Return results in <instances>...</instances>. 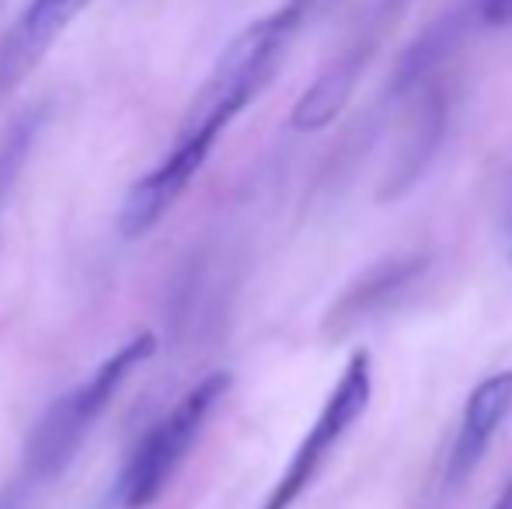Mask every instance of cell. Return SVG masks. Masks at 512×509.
<instances>
[{
	"mask_svg": "<svg viewBox=\"0 0 512 509\" xmlns=\"http://www.w3.org/2000/svg\"><path fill=\"white\" fill-rule=\"evenodd\" d=\"M471 18H478L481 25H509L512 0H471Z\"/></svg>",
	"mask_w": 512,
	"mask_h": 509,
	"instance_id": "obj_8",
	"label": "cell"
},
{
	"mask_svg": "<svg viewBox=\"0 0 512 509\" xmlns=\"http://www.w3.org/2000/svg\"><path fill=\"white\" fill-rule=\"evenodd\" d=\"M370 394H373V370H370V356L356 353L345 363L338 384L331 387L328 401L321 405L317 419L310 422L307 436L300 440V447L293 450L290 464L279 475L276 489L269 492L262 509H293L300 503V496L314 485L317 471L328 464V457L335 454V447L345 440L352 426L366 415L370 408Z\"/></svg>",
	"mask_w": 512,
	"mask_h": 509,
	"instance_id": "obj_4",
	"label": "cell"
},
{
	"mask_svg": "<svg viewBox=\"0 0 512 509\" xmlns=\"http://www.w3.org/2000/svg\"><path fill=\"white\" fill-rule=\"evenodd\" d=\"M227 391H230V374H209L206 381H199L192 387L161 422L150 426V433L136 443L126 468H122V478H119L122 506L147 509L164 489H168L171 475L182 468L192 443L203 433L206 419L213 415V408L220 405Z\"/></svg>",
	"mask_w": 512,
	"mask_h": 509,
	"instance_id": "obj_3",
	"label": "cell"
},
{
	"mask_svg": "<svg viewBox=\"0 0 512 509\" xmlns=\"http://www.w3.org/2000/svg\"><path fill=\"white\" fill-rule=\"evenodd\" d=\"M509 258H512V245H509Z\"/></svg>",
	"mask_w": 512,
	"mask_h": 509,
	"instance_id": "obj_11",
	"label": "cell"
},
{
	"mask_svg": "<svg viewBox=\"0 0 512 509\" xmlns=\"http://www.w3.org/2000/svg\"><path fill=\"white\" fill-rule=\"evenodd\" d=\"M324 4L328 0H286L276 11L251 21L223 49L216 67L209 70V77L203 81V88L192 98L164 161L129 189L119 213V227L126 238L147 234L178 203V196L189 189L192 178L199 175V168L209 161L223 129L269 88V81L283 67L290 46L297 42V35L304 32L307 21Z\"/></svg>",
	"mask_w": 512,
	"mask_h": 509,
	"instance_id": "obj_1",
	"label": "cell"
},
{
	"mask_svg": "<svg viewBox=\"0 0 512 509\" xmlns=\"http://www.w3.org/2000/svg\"><path fill=\"white\" fill-rule=\"evenodd\" d=\"M492 509H512V471H509L506 485H502V492H499V499H495Z\"/></svg>",
	"mask_w": 512,
	"mask_h": 509,
	"instance_id": "obj_10",
	"label": "cell"
},
{
	"mask_svg": "<svg viewBox=\"0 0 512 509\" xmlns=\"http://www.w3.org/2000/svg\"><path fill=\"white\" fill-rule=\"evenodd\" d=\"M405 4H408V0H380V11H377V21H373V25H370V28H363V35H366V39H373V42H377L380 28H384V25H380V21H391V18H394V14H398V11H401V7H405Z\"/></svg>",
	"mask_w": 512,
	"mask_h": 509,
	"instance_id": "obj_9",
	"label": "cell"
},
{
	"mask_svg": "<svg viewBox=\"0 0 512 509\" xmlns=\"http://www.w3.org/2000/svg\"><path fill=\"white\" fill-rule=\"evenodd\" d=\"M429 262H432L429 255H415V252L377 262L370 272H363V276L338 297V304L331 307L328 318H324V332H328L331 339H342L352 328L387 314L411 286L425 276Z\"/></svg>",
	"mask_w": 512,
	"mask_h": 509,
	"instance_id": "obj_7",
	"label": "cell"
},
{
	"mask_svg": "<svg viewBox=\"0 0 512 509\" xmlns=\"http://www.w3.org/2000/svg\"><path fill=\"white\" fill-rule=\"evenodd\" d=\"M509 415H512V370H499V374L485 377L471 391V398H467L457 436H453V447L446 454V471H443L446 492H457L471 482V475L485 461L488 447L499 436V429L506 426Z\"/></svg>",
	"mask_w": 512,
	"mask_h": 509,
	"instance_id": "obj_6",
	"label": "cell"
},
{
	"mask_svg": "<svg viewBox=\"0 0 512 509\" xmlns=\"http://www.w3.org/2000/svg\"><path fill=\"white\" fill-rule=\"evenodd\" d=\"M91 4L95 0H28L21 7L11 28L0 35V102H7L35 74V67L56 46V39Z\"/></svg>",
	"mask_w": 512,
	"mask_h": 509,
	"instance_id": "obj_5",
	"label": "cell"
},
{
	"mask_svg": "<svg viewBox=\"0 0 512 509\" xmlns=\"http://www.w3.org/2000/svg\"><path fill=\"white\" fill-rule=\"evenodd\" d=\"M157 349V339L150 332L129 339L126 346H119L112 356L88 377L84 384H77L74 391H67L63 398H56L46 408L39 422H35L32 436L25 447V471L35 482H49L56 478L74 454L81 450L84 436L91 433V426L98 422V415L108 408V401L119 394V387L129 381L140 363H147Z\"/></svg>",
	"mask_w": 512,
	"mask_h": 509,
	"instance_id": "obj_2",
	"label": "cell"
}]
</instances>
